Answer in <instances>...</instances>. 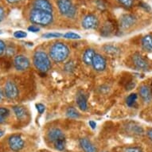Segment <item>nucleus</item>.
<instances>
[{
  "label": "nucleus",
  "instance_id": "1",
  "mask_svg": "<svg viewBox=\"0 0 152 152\" xmlns=\"http://www.w3.org/2000/svg\"><path fill=\"white\" fill-rule=\"evenodd\" d=\"M70 54V50L65 43L57 42L50 45L49 56L55 63H61L67 60Z\"/></svg>",
  "mask_w": 152,
  "mask_h": 152
},
{
  "label": "nucleus",
  "instance_id": "34",
  "mask_svg": "<svg viewBox=\"0 0 152 152\" xmlns=\"http://www.w3.org/2000/svg\"><path fill=\"white\" fill-rule=\"evenodd\" d=\"M124 152H142V151L140 147H128V148H127V149L125 150Z\"/></svg>",
  "mask_w": 152,
  "mask_h": 152
},
{
  "label": "nucleus",
  "instance_id": "25",
  "mask_svg": "<svg viewBox=\"0 0 152 152\" xmlns=\"http://www.w3.org/2000/svg\"><path fill=\"white\" fill-rule=\"evenodd\" d=\"M116 1L120 5H121L123 7L126 8V9L132 8L134 5V2H135V0H116Z\"/></svg>",
  "mask_w": 152,
  "mask_h": 152
},
{
  "label": "nucleus",
  "instance_id": "38",
  "mask_svg": "<svg viewBox=\"0 0 152 152\" xmlns=\"http://www.w3.org/2000/svg\"><path fill=\"white\" fill-rule=\"evenodd\" d=\"M135 86V81H130L128 82V84L126 86V89L127 90H132V88H134V87Z\"/></svg>",
  "mask_w": 152,
  "mask_h": 152
},
{
  "label": "nucleus",
  "instance_id": "45",
  "mask_svg": "<svg viewBox=\"0 0 152 152\" xmlns=\"http://www.w3.org/2000/svg\"><path fill=\"white\" fill-rule=\"evenodd\" d=\"M0 34H1V30H0Z\"/></svg>",
  "mask_w": 152,
  "mask_h": 152
},
{
  "label": "nucleus",
  "instance_id": "27",
  "mask_svg": "<svg viewBox=\"0 0 152 152\" xmlns=\"http://www.w3.org/2000/svg\"><path fill=\"white\" fill-rule=\"evenodd\" d=\"M94 3L99 10H104L106 9V3L104 0H94Z\"/></svg>",
  "mask_w": 152,
  "mask_h": 152
},
{
  "label": "nucleus",
  "instance_id": "10",
  "mask_svg": "<svg viewBox=\"0 0 152 152\" xmlns=\"http://www.w3.org/2000/svg\"><path fill=\"white\" fill-rule=\"evenodd\" d=\"M136 23V18L132 14H125L123 15L119 21V25L122 30H127L132 27Z\"/></svg>",
  "mask_w": 152,
  "mask_h": 152
},
{
  "label": "nucleus",
  "instance_id": "41",
  "mask_svg": "<svg viewBox=\"0 0 152 152\" xmlns=\"http://www.w3.org/2000/svg\"><path fill=\"white\" fill-rule=\"evenodd\" d=\"M147 135L150 140L152 141V129H148L147 131Z\"/></svg>",
  "mask_w": 152,
  "mask_h": 152
},
{
  "label": "nucleus",
  "instance_id": "32",
  "mask_svg": "<svg viewBox=\"0 0 152 152\" xmlns=\"http://www.w3.org/2000/svg\"><path fill=\"white\" fill-rule=\"evenodd\" d=\"M6 49H7V45L6 43L3 42V40L0 39V56H2L4 54V53L6 52Z\"/></svg>",
  "mask_w": 152,
  "mask_h": 152
},
{
  "label": "nucleus",
  "instance_id": "9",
  "mask_svg": "<svg viewBox=\"0 0 152 152\" xmlns=\"http://www.w3.org/2000/svg\"><path fill=\"white\" fill-rule=\"evenodd\" d=\"M8 144L11 151L18 152L23 149L25 146V142L21 135H12L8 139Z\"/></svg>",
  "mask_w": 152,
  "mask_h": 152
},
{
  "label": "nucleus",
  "instance_id": "20",
  "mask_svg": "<svg viewBox=\"0 0 152 152\" xmlns=\"http://www.w3.org/2000/svg\"><path fill=\"white\" fill-rule=\"evenodd\" d=\"M142 46L147 52H152V36L147 34L142 37Z\"/></svg>",
  "mask_w": 152,
  "mask_h": 152
},
{
  "label": "nucleus",
  "instance_id": "21",
  "mask_svg": "<svg viewBox=\"0 0 152 152\" xmlns=\"http://www.w3.org/2000/svg\"><path fill=\"white\" fill-rule=\"evenodd\" d=\"M10 110L4 107H0V124H3L7 122L10 116Z\"/></svg>",
  "mask_w": 152,
  "mask_h": 152
},
{
  "label": "nucleus",
  "instance_id": "33",
  "mask_svg": "<svg viewBox=\"0 0 152 152\" xmlns=\"http://www.w3.org/2000/svg\"><path fill=\"white\" fill-rule=\"evenodd\" d=\"M36 107H37V112L39 114H43V112H45V105H43L42 104H36Z\"/></svg>",
  "mask_w": 152,
  "mask_h": 152
},
{
  "label": "nucleus",
  "instance_id": "24",
  "mask_svg": "<svg viewBox=\"0 0 152 152\" xmlns=\"http://www.w3.org/2000/svg\"><path fill=\"white\" fill-rule=\"evenodd\" d=\"M138 95L136 93H131L126 98V104L128 107H133L137 101Z\"/></svg>",
  "mask_w": 152,
  "mask_h": 152
},
{
  "label": "nucleus",
  "instance_id": "2",
  "mask_svg": "<svg viewBox=\"0 0 152 152\" xmlns=\"http://www.w3.org/2000/svg\"><path fill=\"white\" fill-rule=\"evenodd\" d=\"M33 64L41 73H46L52 67L51 59L47 53L42 50H36L33 55Z\"/></svg>",
  "mask_w": 152,
  "mask_h": 152
},
{
  "label": "nucleus",
  "instance_id": "40",
  "mask_svg": "<svg viewBox=\"0 0 152 152\" xmlns=\"http://www.w3.org/2000/svg\"><path fill=\"white\" fill-rule=\"evenodd\" d=\"M88 124H89V126L92 127V129H95V128L96 127V122H94L93 120H90L89 122H88Z\"/></svg>",
  "mask_w": 152,
  "mask_h": 152
},
{
  "label": "nucleus",
  "instance_id": "39",
  "mask_svg": "<svg viewBox=\"0 0 152 152\" xmlns=\"http://www.w3.org/2000/svg\"><path fill=\"white\" fill-rule=\"evenodd\" d=\"M5 17V10L2 7H0V23H2V21L4 19Z\"/></svg>",
  "mask_w": 152,
  "mask_h": 152
},
{
  "label": "nucleus",
  "instance_id": "19",
  "mask_svg": "<svg viewBox=\"0 0 152 152\" xmlns=\"http://www.w3.org/2000/svg\"><path fill=\"white\" fill-rule=\"evenodd\" d=\"M113 30H114V26H113V24L111 22H109V21H107L103 25L100 34L104 37H108V36H110L113 33Z\"/></svg>",
  "mask_w": 152,
  "mask_h": 152
},
{
  "label": "nucleus",
  "instance_id": "22",
  "mask_svg": "<svg viewBox=\"0 0 152 152\" xmlns=\"http://www.w3.org/2000/svg\"><path fill=\"white\" fill-rule=\"evenodd\" d=\"M103 50L106 53L111 55H116L119 52V49H118L115 45H110V44H107L103 46Z\"/></svg>",
  "mask_w": 152,
  "mask_h": 152
},
{
  "label": "nucleus",
  "instance_id": "31",
  "mask_svg": "<svg viewBox=\"0 0 152 152\" xmlns=\"http://www.w3.org/2000/svg\"><path fill=\"white\" fill-rule=\"evenodd\" d=\"M27 36V34L23 30H18L14 33V37L16 38H24Z\"/></svg>",
  "mask_w": 152,
  "mask_h": 152
},
{
  "label": "nucleus",
  "instance_id": "43",
  "mask_svg": "<svg viewBox=\"0 0 152 152\" xmlns=\"http://www.w3.org/2000/svg\"><path fill=\"white\" fill-rule=\"evenodd\" d=\"M4 97V92H3V90H2L0 88V101H2Z\"/></svg>",
  "mask_w": 152,
  "mask_h": 152
},
{
  "label": "nucleus",
  "instance_id": "7",
  "mask_svg": "<svg viewBox=\"0 0 152 152\" xmlns=\"http://www.w3.org/2000/svg\"><path fill=\"white\" fill-rule=\"evenodd\" d=\"M14 66L15 69L18 71H20V72L26 71L30 68V61L25 55H17L14 58Z\"/></svg>",
  "mask_w": 152,
  "mask_h": 152
},
{
  "label": "nucleus",
  "instance_id": "30",
  "mask_svg": "<svg viewBox=\"0 0 152 152\" xmlns=\"http://www.w3.org/2000/svg\"><path fill=\"white\" fill-rule=\"evenodd\" d=\"M75 68V64L73 61H69L65 64V70L68 72H71L73 71Z\"/></svg>",
  "mask_w": 152,
  "mask_h": 152
},
{
  "label": "nucleus",
  "instance_id": "28",
  "mask_svg": "<svg viewBox=\"0 0 152 152\" xmlns=\"http://www.w3.org/2000/svg\"><path fill=\"white\" fill-rule=\"evenodd\" d=\"M130 128L132 130V132H134V134H137V135H142L143 133V129L140 126H136V125H132L130 126Z\"/></svg>",
  "mask_w": 152,
  "mask_h": 152
},
{
  "label": "nucleus",
  "instance_id": "18",
  "mask_svg": "<svg viewBox=\"0 0 152 152\" xmlns=\"http://www.w3.org/2000/svg\"><path fill=\"white\" fill-rule=\"evenodd\" d=\"M139 92H140L141 98L144 100L145 102H150L152 100L151 91L147 85H142L140 88Z\"/></svg>",
  "mask_w": 152,
  "mask_h": 152
},
{
  "label": "nucleus",
  "instance_id": "35",
  "mask_svg": "<svg viewBox=\"0 0 152 152\" xmlns=\"http://www.w3.org/2000/svg\"><path fill=\"white\" fill-rule=\"evenodd\" d=\"M39 30H40V28L36 25H31L28 27V31H30V32L37 33L38 32Z\"/></svg>",
  "mask_w": 152,
  "mask_h": 152
},
{
  "label": "nucleus",
  "instance_id": "8",
  "mask_svg": "<svg viewBox=\"0 0 152 152\" xmlns=\"http://www.w3.org/2000/svg\"><path fill=\"white\" fill-rule=\"evenodd\" d=\"M4 96L9 100H15L18 96L19 91L17 85L12 80H8L4 86Z\"/></svg>",
  "mask_w": 152,
  "mask_h": 152
},
{
  "label": "nucleus",
  "instance_id": "26",
  "mask_svg": "<svg viewBox=\"0 0 152 152\" xmlns=\"http://www.w3.org/2000/svg\"><path fill=\"white\" fill-rule=\"evenodd\" d=\"M63 37L66 38V39H71V40H77L80 39V36L77 34L73 32H68L63 35Z\"/></svg>",
  "mask_w": 152,
  "mask_h": 152
},
{
  "label": "nucleus",
  "instance_id": "23",
  "mask_svg": "<svg viewBox=\"0 0 152 152\" xmlns=\"http://www.w3.org/2000/svg\"><path fill=\"white\" fill-rule=\"evenodd\" d=\"M66 115L70 119H78L80 117V113L75 107H69L66 110Z\"/></svg>",
  "mask_w": 152,
  "mask_h": 152
},
{
  "label": "nucleus",
  "instance_id": "44",
  "mask_svg": "<svg viewBox=\"0 0 152 152\" xmlns=\"http://www.w3.org/2000/svg\"><path fill=\"white\" fill-rule=\"evenodd\" d=\"M3 135H4V132L2 129H0V138L2 137Z\"/></svg>",
  "mask_w": 152,
  "mask_h": 152
},
{
  "label": "nucleus",
  "instance_id": "14",
  "mask_svg": "<svg viewBox=\"0 0 152 152\" xmlns=\"http://www.w3.org/2000/svg\"><path fill=\"white\" fill-rule=\"evenodd\" d=\"M76 103H77V107L81 111L85 112V111L88 110L87 97H86V95L82 91H79L77 93V96H76Z\"/></svg>",
  "mask_w": 152,
  "mask_h": 152
},
{
  "label": "nucleus",
  "instance_id": "16",
  "mask_svg": "<svg viewBox=\"0 0 152 152\" xmlns=\"http://www.w3.org/2000/svg\"><path fill=\"white\" fill-rule=\"evenodd\" d=\"M80 146L84 151V152H96L97 149L95 147L94 144L90 141L87 138H82L80 139Z\"/></svg>",
  "mask_w": 152,
  "mask_h": 152
},
{
  "label": "nucleus",
  "instance_id": "3",
  "mask_svg": "<svg viewBox=\"0 0 152 152\" xmlns=\"http://www.w3.org/2000/svg\"><path fill=\"white\" fill-rule=\"evenodd\" d=\"M29 20L36 26H48L53 24L54 18L52 13L32 9L29 13Z\"/></svg>",
  "mask_w": 152,
  "mask_h": 152
},
{
  "label": "nucleus",
  "instance_id": "17",
  "mask_svg": "<svg viewBox=\"0 0 152 152\" xmlns=\"http://www.w3.org/2000/svg\"><path fill=\"white\" fill-rule=\"evenodd\" d=\"M13 111H14L15 116L18 120H24L27 117V109L23 106H14Z\"/></svg>",
  "mask_w": 152,
  "mask_h": 152
},
{
  "label": "nucleus",
  "instance_id": "37",
  "mask_svg": "<svg viewBox=\"0 0 152 152\" xmlns=\"http://www.w3.org/2000/svg\"><path fill=\"white\" fill-rule=\"evenodd\" d=\"M140 6L142 8V9H144V10H147V11H151V7H150L148 4H147V3H141L140 4Z\"/></svg>",
  "mask_w": 152,
  "mask_h": 152
},
{
  "label": "nucleus",
  "instance_id": "5",
  "mask_svg": "<svg viewBox=\"0 0 152 152\" xmlns=\"http://www.w3.org/2000/svg\"><path fill=\"white\" fill-rule=\"evenodd\" d=\"M58 10L62 16L69 19H73L77 16V9L72 0H57Z\"/></svg>",
  "mask_w": 152,
  "mask_h": 152
},
{
  "label": "nucleus",
  "instance_id": "13",
  "mask_svg": "<svg viewBox=\"0 0 152 152\" xmlns=\"http://www.w3.org/2000/svg\"><path fill=\"white\" fill-rule=\"evenodd\" d=\"M132 61L135 67L138 68L139 69L147 70L149 68V64L147 62V61L145 59L142 55L139 53H135L132 57Z\"/></svg>",
  "mask_w": 152,
  "mask_h": 152
},
{
  "label": "nucleus",
  "instance_id": "15",
  "mask_svg": "<svg viewBox=\"0 0 152 152\" xmlns=\"http://www.w3.org/2000/svg\"><path fill=\"white\" fill-rule=\"evenodd\" d=\"M96 50L92 48H88L84 51L82 55V61L86 65H92V61L96 55Z\"/></svg>",
  "mask_w": 152,
  "mask_h": 152
},
{
  "label": "nucleus",
  "instance_id": "4",
  "mask_svg": "<svg viewBox=\"0 0 152 152\" xmlns=\"http://www.w3.org/2000/svg\"><path fill=\"white\" fill-rule=\"evenodd\" d=\"M47 138L58 151H64L66 145V138L63 131L58 127H52L47 132Z\"/></svg>",
  "mask_w": 152,
  "mask_h": 152
},
{
  "label": "nucleus",
  "instance_id": "36",
  "mask_svg": "<svg viewBox=\"0 0 152 152\" xmlns=\"http://www.w3.org/2000/svg\"><path fill=\"white\" fill-rule=\"evenodd\" d=\"M7 54H8L9 56H11L15 53V48H13V46H7V49H6V52Z\"/></svg>",
  "mask_w": 152,
  "mask_h": 152
},
{
  "label": "nucleus",
  "instance_id": "6",
  "mask_svg": "<svg viewBox=\"0 0 152 152\" xmlns=\"http://www.w3.org/2000/svg\"><path fill=\"white\" fill-rule=\"evenodd\" d=\"M99 18L93 14H88L83 18L81 26L85 30H96L99 26Z\"/></svg>",
  "mask_w": 152,
  "mask_h": 152
},
{
  "label": "nucleus",
  "instance_id": "42",
  "mask_svg": "<svg viewBox=\"0 0 152 152\" xmlns=\"http://www.w3.org/2000/svg\"><path fill=\"white\" fill-rule=\"evenodd\" d=\"M8 3H10V4H14V3H17L18 2H20L22 0H7Z\"/></svg>",
  "mask_w": 152,
  "mask_h": 152
},
{
  "label": "nucleus",
  "instance_id": "11",
  "mask_svg": "<svg viewBox=\"0 0 152 152\" xmlns=\"http://www.w3.org/2000/svg\"><path fill=\"white\" fill-rule=\"evenodd\" d=\"M32 9L53 13V7L50 0H32Z\"/></svg>",
  "mask_w": 152,
  "mask_h": 152
},
{
  "label": "nucleus",
  "instance_id": "12",
  "mask_svg": "<svg viewBox=\"0 0 152 152\" xmlns=\"http://www.w3.org/2000/svg\"><path fill=\"white\" fill-rule=\"evenodd\" d=\"M92 66L96 72H104L107 67V61L104 56L100 53H96L92 61Z\"/></svg>",
  "mask_w": 152,
  "mask_h": 152
},
{
  "label": "nucleus",
  "instance_id": "29",
  "mask_svg": "<svg viewBox=\"0 0 152 152\" xmlns=\"http://www.w3.org/2000/svg\"><path fill=\"white\" fill-rule=\"evenodd\" d=\"M62 36L61 34L60 33H47V34H45L42 35V37H45V38H58V37H61Z\"/></svg>",
  "mask_w": 152,
  "mask_h": 152
}]
</instances>
